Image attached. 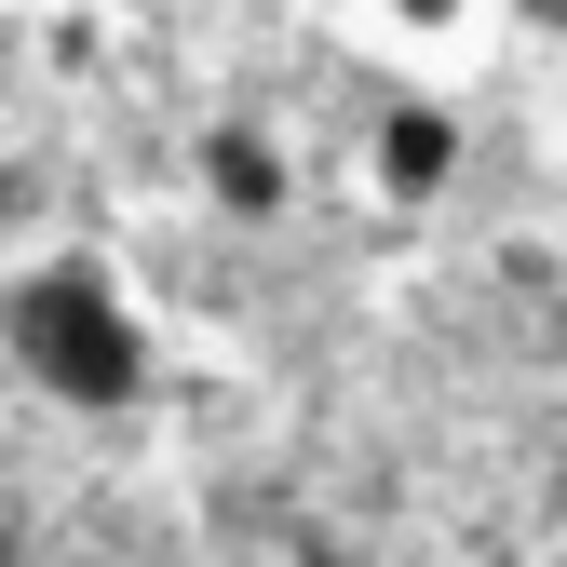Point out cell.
Masks as SVG:
<instances>
[{
    "mask_svg": "<svg viewBox=\"0 0 567 567\" xmlns=\"http://www.w3.org/2000/svg\"><path fill=\"white\" fill-rule=\"evenodd\" d=\"M0 351L82 419L150 405V311L109 284V257H28L0 284Z\"/></svg>",
    "mask_w": 567,
    "mask_h": 567,
    "instance_id": "cell-1",
    "label": "cell"
},
{
    "mask_svg": "<svg viewBox=\"0 0 567 567\" xmlns=\"http://www.w3.org/2000/svg\"><path fill=\"white\" fill-rule=\"evenodd\" d=\"M460 163H473V135H460L446 95H379V122H365V189L379 203H446Z\"/></svg>",
    "mask_w": 567,
    "mask_h": 567,
    "instance_id": "cell-2",
    "label": "cell"
},
{
    "mask_svg": "<svg viewBox=\"0 0 567 567\" xmlns=\"http://www.w3.org/2000/svg\"><path fill=\"white\" fill-rule=\"evenodd\" d=\"M189 176H203V203H217V217H244V230H257V217H284V189H298V176H284V135H270V122H244V109H230V122H203Z\"/></svg>",
    "mask_w": 567,
    "mask_h": 567,
    "instance_id": "cell-3",
    "label": "cell"
},
{
    "mask_svg": "<svg viewBox=\"0 0 567 567\" xmlns=\"http://www.w3.org/2000/svg\"><path fill=\"white\" fill-rule=\"evenodd\" d=\"M473 14H486V0H379L392 41H473Z\"/></svg>",
    "mask_w": 567,
    "mask_h": 567,
    "instance_id": "cell-4",
    "label": "cell"
},
{
    "mask_svg": "<svg viewBox=\"0 0 567 567\" xmlns=\"http://www.w3.org/2000/svg\"><path fill=\"white\" fill-rule=\"evenodd\" d=\"M514 14H527V28H540V41H567V0H514Z\"/></svg>",
    "mask_w": 567,
    "mask_h": 567,
    "instance_id": "cell-5",
    "label": "cell"
}]
</instances>
